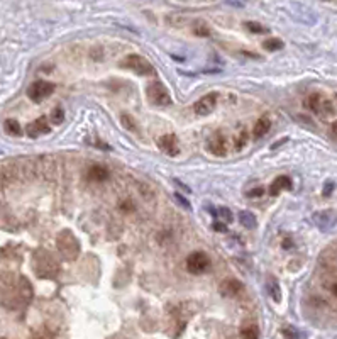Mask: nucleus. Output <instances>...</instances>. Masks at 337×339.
<instances>
[{"label":"nucleus","instance_id":"0eeeda50","mask_svg":"<svg viewBox=\"0 0 337 339\" xmlns=\"http://www.w3.org/2000/svg\"><path fill=\"white\" fill-rule=\"evenodd\" d=\"M305 105L309 107L312 112L315 114H320L322 117H329L334 114V107H332V104L329 100H324V98L320 97L318 94H312L309 98H307Z\"/></svg>","mask_w":337,"mask_h":339},{"label":"nucleus","instance_id":"412c9836","mask_svg":"<svg viewBox=\"0 0 337 339\" xmlns=\"http://www.w3.org/2000/svg\"><path fill=\"white\" fill-rule=\"evenodd\" d=\"M263 46H265L266 51H278L283 48V41H281V39H276V38H271V39H266Z\"/></svg>","mask_w":337,"mask_h":339},{"label":"nucleus","instance_id":"a211bd4d","mask_svg":"<svg viewBox=\"0 0 337 339\" xmlns=\"http://www.w3.org/2000/svg\"><path fill=\"white\" fill-rule=\"evenodd\" d=\"M3 129H5V132L10 136H21L22 134V127L19 126V122L14 119H7L5 124H3Z\"/></svg>","mask_w":337,"mask_h":339},{"label":"nucleus","instance_id":"7ed1b4c3","mask_svg":"<svg viewBox=\"0 0 337 339\" xmlns=\"http://www.w3.org/2000/svg\"><path fill=\"white\" fill-rule=\"evenodd\" d=\"M119 66L125 70H131V72L138 73V75H143V76L154 75L153 65L147 60H144L143 56H139V54H127L124 60L119 61Z\"/></svg>","mask_w":337,"mask_h":339},{"label":"nucleus","instance_id":"bb28decb","mask_svg":"<svg viewBox=\"0 0 337 339\" xmlns=\"http://www.w3.org/2000/svg\"><path fill=\"white\" fill-rule=\"evenodd\" d=\"M217 216H218V217H220V219L227 220V222H232V212H231V211H229V209H225V207L218 209Z\"/></svg>","mask_w":337,"mask_h":339},{"label":"nucleus","instance_id":"a878e982","mask_svg":"<svg viewBox=\"0 0 337 339\" xmlns=\"http://www.w3.org/2000/svg\"><path fill=\"white\" fill-rule=\"evenodd\" d=\"M246 143H247V134H246V131H241V134L236 138V143H234V146H236V149L241 151L246 146Z\"/></svg>","mask_w":337,"mask_h":339},{"label":"nucleus","instance_id":"c756f323","mask_svg":"<svg viewBox=\"0 0 337 339\" xmlns=\"http://www.w3.org/2000/svg\"><path fill=\"white\" fill-rule=\"evenodd\" d=\"M283 336H287V338H298L300 333H297V331L288 329V327H285V329H283Z\"/></svg>","mask_w":337,"mask_h":339},{"label":"nucleus","instance_id":"f03ea898","mask_svg":"<svg viewBox=\"0 0 337 339\" xmlns=\"http://www.w3.org/2000/svg\"><path fill=\"white\" fill-rule=\"evenodd\" d=\"M56 246L58 251L61 253V256L65 260H76V256L80 254V242L75 238V234L70 231H61L56 238Z\"/></svg>","mask_w":337,"mask_h":339},{"label":"nucleus","instance_id":"4468645a","mask_svg":"<svg viewBox=\"0 0 337 339\" xmlns=\"http://www.w3.org/2000/svg\"><path fill=\"white\" fill-rule=\"evenodd\" d=\"M291 187H293V183H291L290 176L281 175V176H278V178L271 183V185H269V194L275 197V195L280 194L281 190H291Z\"/></svg>","mask_w":337,"mask_h":339},{"label":"nucleus","instance_id":"f8f14e48","mask_svg":"<svg viewBox=\"0 0 337 339\" xmlns=\"http://www.w3.org/2000/svg\"><path fill=\"white\" fill-rule=\"evenodd\" d=\"M218 290H220V295H224V297H236L238 293H241V290H242V283L236 278H227L220 283Z\"/></svg>","mask_w":337,"mask_h":339},{"label":"nucleus","instance_id":"2f4dec72","mask_svg":"<svg viewBox=\"0 0 337 339\" xmlns=\"http://www.w3.org/2000/svg\"><path fill=\"white\" fill-rule=\"evenodd\" d=\"M214 229H216V231H220V233H224V231H227V229H225V224H218V222L214 224Z\"/></svg>","mask_w":337,"mask_h":339},{"label":"nucleus","instance_id":"9d476101","mask_svg":"<svg viewBox=\"0 0 337 339\" xmlns=\"http://www.w3.org/2000/svg\"><path fill=\"white\" fill-rule=\"evenodd\" d=\"M25 132H27L29 138H39V136L49 132V122H48L46 117H39V119L32 121V122L29 124Z\"/></svg>","mask_w":337,"mask_h":339},{"label":"nucleus","instance_id":"423d86ee","mask_svg":"<svg viewBox=\"0 0 337 339\" xmlns=\"http://www.w3.org/2000/svg\"><path fill=\"white\" fill-rule=\"evenodd\" d=\"M210 266V260L205 253L202 251H195L192 253L190 256L187 258V270L190 271L192 275H200Z\"/></svg>","mask_w":337,"mask_h":339},{"label":"nucleus","instance_id":"1a4fd4ad","mask_svg":"<svg viewBox=\"0 0 337 339\" xmlns=\"http://www.w3.org/2000/svg\"><path fill=\"white\" fill-rule=\"evenodd\" d=\"M216 105H217V94H209L195 104V114L197 116H209L216 109Z\"/></svg>","mask_w":337,"mask_h":339},{"label":"nucleus","instance_id":"6e6552de","mask_svg":"<svg viewBox=\"0 0 337 339\" xmlns=\"http://www.w3.org/2000/svg\"><path fill=\"white\" fill-rule=\"evenodd\" d=\"M207 149H209V153H212L214 156H225L227 154V145H225V138L222 132H216V134L212 136V138L207 141Z\"/></svg>","mask_w":337,"mask_h":339},{"label":"nucleus","instance_id":"f257e3e1","mask_svg":"<svg viewBox=\"0 0 337 339\" xmlns=\"http://www.w3.org/2000/svg\"><path fill=\"white\" fill-rule=\"evenodd\" d=\"M34 268L38 271L39 276L43 278H51V276H56V273L60 271V266H58L56 260L53 258V254L48 253L46 249H38L34 253Z\"/></svg>","mask_w":337,"mask_h":339},{"label":"nucleus","instance_id":"aec40b11","mask_svg":"<svg viewBox=\"0 0 337 339\" xmlns=\"http://www.w3.org/2000/svg\"><path fill=\"white\" fill-rule=\"evenodd\" d=\"M120 122L124 124V127L127 129V131L136 132V134H138V132H139L138 126H136V121L132 119L131 116H127V114H122V116H120Z\"/></svg>","mask_w":337,"mask_h":339},{"label":"nucleus","instance_id":"2eb2a0df","mask_svg":"<svg viewBox=\"0 0 337 339\" xmlns=\"http://www.w3.org/2000/svg\"><path fill=\"white\" fill-rule=\"evenodd\" d=\"M110 175L109 168L105 167H100V165H94V167H90V170H88L87 176L92 180V182H103V180H107Z\"/></svg>","mask_w":337,"mask_h":339},{"label":"nucleus","instance_id":"39448f33","mask_svg":"<svg viewBox=\"0 0 337 339\" xmlns=\"http://www.w3.org/2000/svg\"><path fill=\"white\" fill-rule=\"evenodd\" d=\"M54 88L56 87H54L53 83L39 80V82H34L31 87L27 88V97L31 98L32 102H43L44 98H48L51 94H53Z\"/></svg>","mask_w":337,"mask_h":339},{"label":"nucleus","instance_id":"4be33fe9","mask_svg":"<svg viewBox=\"0 0 337 339\" xmlns=\"http://www.w3.org/2000/svg\"><path fill=\"white\" fill-rule=\"evenodd\" d=\"M241 336L247 338V339H256V338H259V331H258L256 326H246L241 329Z\"/></svg>","mask_w":337,"mask_h":339},{"label":"nucleus","instance_id":"cd10ccee","mask_svg":"<svg viewBox=\"0 0 337 339\" xmlns=\"http://www.w3.org/2000/svg\"><path fill=\"white\" fill-rule=\"evenodd\" d=\"M265 194V189H253L249 192H246V197H261V195Z\"/></svg>","mask_w":337,"mask_h":339},{"label":"nucleus","instance_id":"c85d7f7f","mask_svg":"<svg viewBox=\"0 0 337 339\" xmlns=\"http://www.w3.org/2000/svg\"><path fill=\"white\" fill-rule=\"evenodd\" d=\"M334 182H327L324 185V197H329V195L332 194V190H334Z\"/></svg>","mask_w":337,"mask_h":339},{"label":"nucleus","instance_id":"9b49d317","mask_svg":"<svg viewBox=\"0 0 337 339\" xmlns=\"http://www.w3.org/2000/svg\"><path fill=\"white\" fill-rule=\"evenodd\" d=\"M158 146L165 151L166 154L169 156H176L180 153V148H178V141L173 134H166V136H161L158 141Z\"/></svg>","mask_w":337,"mask_h":339},{"label":"nucleus","instance_id":"b1692460","mask_svg":"<svg viewBox=\"0 0 337 339\" xmlns=\"http://www.w3.org/2000/svg\"><path fill=\"white\" fill-rule=\"evenodd\" d=\"M193 32L197 36H202V38L210 36V29H209V25H207L205 22H197V24L193 25Z\"/></svg>","mask_w":337,"mask_h":339},{"label":"nucleus","instance_id":"dca6fc26","mask_svg":"<svg viewBox=\"0 0 337 339\" xmlns=\"http://www.w3.org/2000/svg\"><path fill=\"white\" fill-rule=\"evenodd\" d=\"M271 129V121L268 119V117H261V119L256 121V124H254L253 127V136L256 139L263 138V136L268 134V131Z\"/></svg>","mask_w":337,"mask_h":339},{"label":"nucleus","instance_id":"ddd939ff","mask_svg":"<svg viewBox=\"0 0 337 339\" xmlns=\"http://www.w3.org/2000/svg\"><path fill=\"white\" fill-rule=\"evenodd\" d=\"M313 220L322 231H329L336 224V214L331 211H322L313 216Z\"/></svg>","mask_w":337,"mask_h":339},{"label":"nucleus","instance_id":"20e7f679","mask_svg":"<svg viewBox=\"0 0 337 339\" xmlns=\"http://www.w3.org/2000/svg\"><path fill=\"white\" fill-rule=\"evenodd\" d=\"M146 94H147V98H149V102L153 105H158V107L171 105V95H169V92L166 90L165 85H161L159 82L147 85Z\"/></svg>","mask_w":337,"mask_h":339},{"label":"nucleus","instance_id":"6ab92c4d","mask_svg":"<svg viewBox=\"0 0 337 339\" xmlns=\"http://www.w3.org/2000/svg\"><path fill=\"white\" fill-rule=\"evenodd\" d=\"M268 293H269V297H271L275 302H280L281 300V290H280V285H278L276 280H269V283H268Z\"/></svg>","mask_w":337,"mask_h":339},{"label":"nucleus","instance_id":"f704fd0d","mask_svg":"<svg viewBox=\"0 0 337 339\" xmlns=\"http://www.w3.org/2000/svg\"><path fill=\"white\" fill-rule=\"evenodd\" d=\"M336 98H337V95H336Z\"/></svg>","mask_w":337,"mask_h":339},{"label":"nucleus","instance_id":"72a5a7b5","mask_svg":"<svg viewBox=\"0 0 337 339\" xmlns=\"http://www.w3.org/2000/svg\"><path fill=\"white\" fill-rule=\"evenodd\" d=\"M332 292H334V295H337V283H334V287H332Z\"/></svg>","mask_w":337,"mask_h":339},{"label":"nucleus","instance_id":"393cba45","mask_svg":"<svg viewBox=\"0 0 337 339\" xmlns=\"http://www.w3.org/2000/svg\"><path fill=\"white\" fill-rule=\"evenodd\" d=\"M63 119H65V112H63V109L61 107H54L53 112H51V116H49V121L53 124H61Z\"/></svg>","mask_w":337,"mask_h":339},{"label":"nucleus","instance_id":"7c9ffc66","mask_svg":"<svg viewBox=\"0 0 337 339\" xmlns=\"http://www.w3.org/2000/svg\"><path fill=\"white\" fill-rule=\"evenodd\" d=\"M175 197H176V200H178V202H180V204H181V205H183V207H187V209H192V207H190V202H188V200H185V198H183V197H181V195H180V194H176V195H175Z\"/></svg>","mask_w":337,"mask_h":339},{"label":"nucleus","instance_id":"473e14b6","mask_svg":"<svg viewBox=\"0 0 337 339\" xmlns=\"http://www.w3.org/2000/svg\"><path fill=\"white\" fill-rule=\"evenodd\" d=\"M332 132H334V136H337V121L332 124Z\"/></svg>","mask_w":337,"mask_h":339},{"label":"nucleus","instance_id":"f3484780","mask_svg":"<svg viewBox=\"0 0 337 339\" xmlns=\"http://www.w3.org/2000/svg\"><path fill=\"white\" fill-rule=\"evenodd\" d=\"M239 222L242 224L246 229H254V227L258 226L254 214L253 212H247V211H241L239 212Z\"/></svg>","mask_w":337,"mask_h":339},{"label":"nucleus","instance_id":"5701e85b","mask_svg":"<svg viewBox=\"0 0 337 339\" xmlns=\"http://www.w3.org/2000/svg\"><path fill=\"white\" fill-rule=\"evenodd\" d=\"M244 27H246L249 32H254V34H265V32H268V29H266L265 25L258 24V22H246Z\"/></svg>","mask_w":337,"mask_h":339}]
</instances>
